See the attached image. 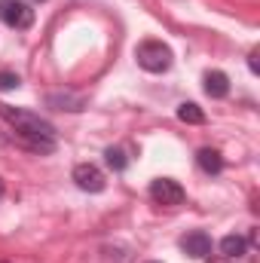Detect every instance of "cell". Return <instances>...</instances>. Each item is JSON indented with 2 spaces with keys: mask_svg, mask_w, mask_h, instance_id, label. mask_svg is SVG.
I'll use <instances>...</instances> for the list:
<instances>
[{
  "mask_svg": "<svg viewBox=\"0 0 260 263\" xmlns=\"http://www.w3.org/2000/svg\"><path fill=\"white\" fill-rule=\"evenodd\" d=\"M0 120H6L12 126V141L25 150L34 153H52L55 150V126L40 120L31 110L12 107V104H0Z\"/></svg>",
  "mask_w": 260,
  "mask_h": 263,
  "instance_id": "1",
  "label": "cell"
},
{
  "mask_svg": "<svg viewBox=\"0 0 260 263\" xmlns=\"http://www.w3.org/2000/svg\"><path fill=\"white\" fill-rule=\"evenodd\" d=\"M135 59H138V65L144 67V70H150V73H165L172 67V49L165 43H159V40H144L135 49Z\"/></svg>",
  "mask_w": 260,
  "mask_h": 263,
  "instance_id": "2",
  "label": "cell"
},
{
  "mask_svg": "<svg viewBox=\"0 0 260 263\" xmlns=\"http://www.w3.org/2000/svg\"><path fill=\"white\" fill-rule=\"evenodd\" d=\"M0 18L9 25V28H31L34 25V9L25 3V0H0Z\"/></svg>",
  "mask_w": 260,
  "mask_h": 263,
  "instance_id": "3",
  "label": "cell"
},
{
  "mask_svg": "<svg viewBox=\"0 0 260 263\" xmlns=\"http://www.w3.org/2000/svg\"><path fill=\"white\" fill-rule=\"evenodd\" d=\"M73 184H77L80 190H86V193H101V190L107 187L101 168L92 165V162H80V165L73 168Z\"/></svg>",
  "mask_w": 260,
  "mask_h": 263,
  "instance_id": "4",
  "label": "cell"
},
{
  "mask_svg": "<svg viewBox=\"0 0 260 263\" xmlns=\"http://www.w3.org/2000/svg\"><path fill=\"white\" fill-rule=\"evenodd\" d=\"M150 199L159 205H181L184 202V187L172 178H156L150 184Z\"/></svg>",
  "mask_w": 260,
  "mask_h": 263,
  "instance_id": "5",
  "label": "cell"
},
{
  "mask_svg": "<svg viewBox=\"0 0 260 263\" xmlns=\"http://www.w3.org/2000/svg\"><path fill=\"white\" fill-rule=\"evenodd\" d=\"M181 248H184V254H187V257L202 260V257H208V254H211V236H208V233H202V230H193V233H187V236L181 239Z\"/></svg>",
  "mask_w": 260,
  "mask_h": 263,
  "instance_id": "6",
  "label": "cell"
},
{
  "mask_svg": "<svg viewBox=\"0 0 260 263\" xmlns=\"http://www.w3.org/2000/svg\"><path fill=\"white\" fill-rule=\"evenodd\" d=\"M205 92L211 98H227L230 95V77L224 70H208L205 73Z\"/></svg>",
  "mask_w": 260,
  "mask_h": 263,
  "instance_id": "7",
  "label": "cell"
},
{
  "mask_svg": "<svg viewBox=\"0 0 260 263\" xmlns=\"http://www.w3.org/2000/svg\"><path fill=\"white\" fill-rule=\"evenodd\" d=\"M196 162H199V168L205 175H220V168H224V156L217 150H211V147H202L196 153Z\"/></svg>",
  "mask_w": 260,
  "mask_h": 263,
  "instance_id": "8",
  "label": "cell"
},
{
  "mask_svg": "<svg viewBox=\"0 0 260 263\" xmlns=\"http://www.w3.org/2000/svg\"><path fill=\"white\" fill-rule=\"evenodd\" d=\"M46 101H49V107L70 110V114H77V110H83V107H86V98H83V95H70V92H65V95H49Z\"/></svg>",
  "mask_w": 260,
  "mask_h": 263,
  "instance_id": "9",
  "label": "cell"
},
{
  "mask_svg": "<svg viewBox=\"0 0 260 263\" xmlns=\"http://www.w3.org/2000/svg\"><path fill=\"white\" fill-rule=\"evenodd\" d=\"M245 248H248V239H242V236H224L220 239V254L224 257H242Z\"/></svg>",
  "mask_w": 260,
  "mask_h": 263,
  "instance_id": "10",
  "label": "cell"
},
{
  "mask_svg": "<svg viewBox=\"0 0 260 263\" xmlns=\"http://www.w3.org/2000/svg\"><path fill=\"white\" fill-rule=\"evenodd\" d=\"M178 120H181V123H190V126H202V123H205V114H202L199 104L184 101V104L178 107Z\"/></svg>",
  "mask_w": 260,
  "mask_h": 263,
  "instance_id": "11",
  "label": "cell"
},
{
  "mask_svg": "<svg viewBox=\"0 0 260 263\" xmlns=\"http://www.w3.org/2000/svg\"><path fill=\"white\" fill-rule=\"evenodd\" d=\"M104 159H107V165H110L114 172H126V165H129V156H126L123 147H107V150H104Z\"/></svg>",
  "mask_w": 260,
  "mask_h": 263,
  "instance_id": "12",
  "label": "cell"
},
{
  "mask_svg": "<svg viewBox=\"0 0 260 263\" xmlns=\"http://www.w3.org/2000/svg\"><path fill=\"white\" fill-rule=\"evenodd\" d=\"M18 73H12V70H0V92H9V89H18Z\"/></svg>",
  "mask_w": 260,
  "mask_h": 263,
  "instance_id": "13",
  "label": "cell"
},
{
  "mask_svg": "<svg viewBox=\"0 0 260 263\" xmlns=\"http://www.w3.org/2000/svg\"><path fill=\"white\" fill-rule=\"evenodd\" d=\"M248 67H251V70L257 73V52H251V59H248Z\"/></svg>",
  "mask_w": 260,
  "mask_h": 263,
  "instance_id": "14",
  "label": "cell"
},
{
  "mask_svg": "<svg viewBox=\"0 0 260 263\" xmlns=\"http://www.w3.org/2000/svg\"><path fill=\"white\" fill-rule=\"evenodd\" d=\"M3 193H6V184H3V178H0V196H3Z\"/></svg>",
  "mask_w": 260,
  "mask_h": 263,
  "instance_id": "15",
  "label": "cell"
},
{
  "mask_svg": "<svg viewBox=\"0 0 260 263\" xmlns=\"http://www.w3.org/2000/svg\"><path fill=\"white\" fill-rule=\"evenodd\" d=\"M3 144H6V138H3V135H0V147H3Z\"/></svg>",
  "mask_w": 260,
  "mask_h": 263,
  "instance_id": "16",
  "label": "cell"
},
{
  "mask_svg": "<svg viewBox=\"0 0 260 263\" xmlns=\"http://www.w3.org/2000/svg\"><path fill=\"white\" fill-rule=\"evenodd\" d=\"M0 263H9V260H0Z\"/></svg>",
  "mask_w": 260,
  "mask_h": 263,
  "instance_id": "17",
  "label": "cell"
}]
</instances>
